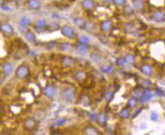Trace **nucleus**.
I'll return each instance as SVG.
<instances>
[{"instance_id": "1", "label": "nucleus", "mask_w": 165, "mask_h": 135, "mask_svg": "<svg viewBox=\"0 0 165 135\" xmlns=\"http://www.w3.org/2000/svg\"><path fill=\"white\" fill-rule=\"evenodd\" d=\"M30 70L29 67L25 64H21V65L18 66L14 72L15 77L18 79H24L27 78L30 76Z\"/></svg>"}, {"instance_id": "2", "label": "nucleus", "mask_w": 165, "mask_h": 135, "mask_svg": "<svg viewBox=\"0 0 165 135\" xmlns=\"http://www.w3.org/2000/svg\"><path fill=\"white\" fill-rule=\"evenodd\" d=\"M62 97L67 102H72L76 97V91L72 87H65L62 91Z\"/></svg>"}, {"instance_id": "3", "label": "nucleus", "mask_w": 165, "mask_h": 135, "mask_svg": "<svg viewBox=\"0 0 165 135\" xmlns=\"http://www.w3.org/2000/svg\"><path fill=\"white\" fill-rule=\"evenodd\" d=\"M60 33L63 36L67 39H74L75 37V30L70 25H64L60 28Z\"/></svg>"}, {"instance_id": "4", "label": "nucleus", "mask_w": 165, "mask_h": 135, "mask_svg": "<svg viewBox=\"0 0 165 135\" xmlns=\"http://www.w3.org/2000/svg\"><path fill=\"white\" fill-rule=\"evenodd\" d=\"M113 28V21L111 19H107L102 21L100 23V30L101 33L107 34L110 33Z\"/></svg>"}, {"instance_id": "5", "label": "nucleus", "mask_w": 165, "mask_h": 135, "mask_svg": "<svg viewBox=\"0 0 165 135\" xmlns=\"http://www.w3.org/2000/svg\"><path fill=\"white\" fill-rule=\"evenodd\" d=\"M0 31L8 36H13L14 34V28L8 22H3L0 24Z\"/></svg>"}, {"instance_id": "6", "label": "nucleus", "mask_w": 165, "mask_h": 135, "mask_svg": "<svg viewBox=\"0 0 165 135\" xmlns=\"http://www.w3.org/2000/svg\"><path fill=\"white\" fill-rule=\"evenodd\" d=\"M47 26H48V23L45 19H38V21L35 22L33 28L36 33H42L47 31Z\"/></svg>"}, {"instance_id": "7", "label": "nucleus", "mask_w": 165, "mask_h": 135, "mask_svg": "<svg viewBox=\"0 0 165 135\" xmlns=\"http://www.w3.org/2000/svg\"><path fill=\"white\" fill-rule=\"evenodd\" d=\"M37 125V121L33 117H27L23 121V127L26 131H33Z\"/></svg>"}, {"instance_id": "8", "label": "nucleus", "mask_w": 165, "mask_h": 135, "mask_svg": "<svg viewBox=\"0 0 165 135\" xmlns=\"http://www.w3.org/2000/svg\"><path fill=\"white\" fill-rule=\"evenodd\" d=\"M44 94L48 98H54L57 94L56 87L54 85H51V84H48L44 88Z\"/></svg>"}, {"instance_id": "9", "label": "nucleus", "mask_w": 165, "mask_h": 135, "mask_svg": "<svg viewBox=\"0 0 165 135\" xmlns=\"http://www.w3.org/2000/svg\"><path fill=\"white\" fill-rule=\"evenodd\" d=\"M151 19L156 23H162L165 21V12L161 9H157L151 14Z\"/></svg>"}, {"instance_id": "10", "label": "nucleus", "mask_w": 165, "mask_h": 135, "mask_svg": "<svg viewBox=\"0 0 165 135\" xmlns=\"http://www.w3.org/2000/svg\"><path fill=\"white\" fill-rule=\"evenodd\" d=\"M139 70L143 74L148 77L152 76L153 75V67L148 63H144L139 67Z\"/></svg>"}, {"instance_id": "11", "label": "nucleus", "mask_w": 165, "mask_h": 135, "mask_svg": "<svg viewBox=\"0 0 165 135\" xmlns=\"http://www.w3.org/2000/svg\"><path fill=\"white\" fill-rule=\"evenodd\" d=\"M75 51H76L77 54L80 56H86L89 51L88 45L78 43L75 45Z\"/></svg>"}, {"instance_id": "12", "label": "nucleus", "mask_w": 165, "mask_h": 135, "mask_svg": "<svg viewBox=\"0 0 165 135\" xmlns=\"http://www.w3.org/2000/svg\"><path fill=\"white\" fill-rule=\"evenodd\" d=\"M73 77L77 82H82L87 79V72L84 70H78L74 72Z\"/></svg>"}, {"instance_id": "13", "label": "nucleus", "mask_w": 165, "mask_h": 135, "mask_svg": "<svg viewBox=\"0 0 165 135\" xmlns=\"http://www.w3.org/2000/svg\"><path fill=\"white\" fill-rule=\"evenodd\" d=\"M61 63L63 67L65 68H71L73 67L75 63V60L73 57L71 56H64L62 57L61 59Z\"/></svg>"}, {"instance_id": "14", "label": "nucleus", "mask_w": 165, "mask_h": 135, "mask_svg": "<svg viewBox=\"0 0 165 135\" xmlns=\"http://www.w3.org/2000/svg\"><path fill=\"white\" fill-rule=\"evenodd\" d=\"M13 70H14V65L11 63H9V62L5 63L2 67V71L3 75L6 77L10 76L11 74L12 73Z\"/></svg>"}, {"instance_id": "15", "label": "nucleus", "mask_w": 165, "mask_h": 135, "mask_svg": "<svg viewBox=\"0 0 165 135\" xmlns=\"http://www.w3.org/2000/svg\"><path fill=\"white\" fill-rule=\"evenodd\" d=\"M133 8L137 12H143L145 9V2L143 0H133Z\"/></svg>"}, {"instance_id": "16", "label": "nucleus", "mask_w": 165, "mask_h": 135, "mask_svg": "<svg viewBox=\"0 0 165 135\" xmlns=\"http://www.w3.org/2000/svg\"><path fill=\"white\" fill-rule=\"evenodd\" d=\"M81 6L85 11H91L95 8V2L94 0H82Z\"/></svg>"}, {"instance_id": "17", "label": "nucleus", "mask_w": 165, "mask_h": 135, "mask_svg": "<svg viewBox=\"0 0 165 135\" xmlns=\"http://www.w3.org/2000/svg\"><path fill=\"white\" fill-rule=\"evenodd\" d=\"M27 6L32 11H38L41 8V2L40 0H28Z\"/></svg>"}, {"instance_id": "18", "label": "nucleus", "mask_w": 165, "mask_h": 135, "mask_svg": "<svg viewBox=\"0 0 165 135\" xmlns=\"http://www.w3.org/2000/svg\"><path fill=\"white\" fill-rule=\"evenodd\" d=\"M73 23L77 27L81 29V30H84L85 29V24H86L87 21L82 17H76V18H73Z\"/></svg>"}, {"instance_id": "19", "label": "nucleus", "mask_w": 165, "mask_h": 135, "mask_svg": "<svg viewBox=\"0 0 165 135\" xmlns=\"http://www.w3.org/2000/svg\"><path fill=\"white\" fill-rule=\"evenodd\" d=\"M23 36H24L25 39H26V41L27 42V43H33L36 42V33L33 31H32V30H29L26 33H25L24 34H23Z\"/></svg>"}, {"instance_id": "20", "label": "nucleus", "mask_w": 165, "mask_h": 135, "mask_svg": "<svg viewBox=\"0 0 165 135\" xmlns=\"http://www.w3.org/2000/svg\"><path fill=\"white\" fill-rule=\"evenodd\" d=\"M107 119H108V116L106 112H100V114L97 115V124L100 126H105L107 125Z\"/></svg>"}, {"instance_id": "21", "label": "nucleus", "mask_w": 165, "mask_h": 135, "mask_svg": "<svg viewBox=\"0 0 165 135\" xmlns=\"http://www.w3.org/2000/svg\"><path fill=\"white\" fill-rule=\"evenodd\" d=\"M60 24L56 21H52L50 23H48V26H47V31L50 32V33H53V32L58 31V30H60Z\"/></svg>"}, {"instance_id": "22", "label": "nucleus", "mask_w": 165, "mask_h": 135, "mask_svg": "<svg viewBox=\"0 0 165 135\" xmlns=\"http://www.w3.org/2000/svg\"><path fill=\"white\" fill-rule=\"evenodd\" d=\"M84 134H85V135H100V133L97 131V128L91 125L85 128Z\"/></svg>"}, {"instance_id": "23", "label": "nucleus", "mask_w": 165, "mask_h": 135, "mask_svg": "<svg viewBox=\"0 0 165 135\" xmlns=\"http://www.w3.org/2000/svg\"><path fill=\"white\" fill-rule=\"evenodd\" d=\"M72 44L69 42H63V43L59 44V50L63 52L70 51L72 49Z\"/></svg>"}, {"instance_id": "24", "label": "nucleus", "mask_w": 165, "mask_h": 135, "mask_svg": "<svg viewBox=\"0 0 165 135\" xmlns=\"http://www.w3.org/2000/svg\"><path fill=\"white\" fill-rule=\"evenodd\" d=\"M95 29H96V24L94 21H87L85 29H84L85 31H87L88 33H93L94 30H95Z\"/></svg>"}, {"instance_id": "25", "label": "nucleus", "mask_w": 165, "mask_h": 135, "mask_svg": "<svg viewBox=\"0 0 165 135\" xmlns=\"http://www.w3.org/2000/svg\"><path fill=\"white\" fill-rule=\"evenodd\" d=\"M19 25L26 27H30L32 25V20L30 18H28V17H22L19 20Z\"/></svg>"}, {"instance_id": "26", "label": "nucleus", "mask_w": 165, "mask_h": 135, "mask_svg": "<svg viewBox=\"0 0 165 135\" xmlns=\"http://www.w3.org/2000/svg\"><path fill=\"white\" fill-rule=\"evenodd\" d=\"M90 58L91 61L94 63H99L102 60V56L100 54L97 53V52H92L90 54Z\"/></svg>"}, {"instance_id": "27", "label": "nucleus", "mask_w": 165, "mask_h": 135, "mask_svg": "<svg viewBox=\"0 0 165 135\" xmlns=\"http://www.w3.org/2000/svg\"><path fill=\"white\" fill-rule=\"evenodd\" d=\"M124 60H125L126 63L129 64V65H134L136 61L135 56H134V55H132V54H130V53L126 54L125 56L124 57Z\"/></svg>"}, {"instance_id": "28", "label": "nucleus", "mask_w": 165, "mask_h": 135, "mask_svg": "<svg viewBox=\"0 0 165 135\" xmlns=\"http://www.w3.org/2000/svg\"><path fill=\"white\" fill-rule=\"evenodd\" d=\"M101 72L103 74H110L113 70V66L111 64H107V65H103L100 67Z\"/></svg>"}, {"instance_id": "29", "label": "nucleus", "mask_w": 165, "mask_h": 135, "mask_svg": "<svg viewBox=\"0 0 165 135\" xmlns=\"http://www.w3.org/2000/svg\"><path fill=\"white\" fill-rule=\"evenodd\" d=\"M134 11H135L134 8L131 6H129V5H126L125 6L123 7V13H124V14L127 15V16L134 14Z\"/></svg>"}, {"instance_id": "30", "label": "nucleus", "mask_w": 165, "mask_h": 135, "mask_svg": "<svg viewBox=\"0 0 165 135\" xmlns=\"http://www.w3.org/2000/svg\"><path fill=\"white\" fill-rule=\"evenodd\" d=\"M130 112H129V109L127 107H124L123 108L122 110L119 112V116H120L121 119H127L130 117Z\"/></svg>"}, {"instance_id": "31", "label": "nucleus", "mask_w": 165, "mask_h": 135, "mask_svg": "<svg viewBox=\"0 0 165 135\" xmlns=\"http://www.w3.org/2000/svg\"><path fill=\"white\" fill-rule=\"evenodd\" d=\"M78 43H82V44H85V45H88L91 42V39L90 37L87 35H81V36H78Z\"/></svg>"}, {"instance_id": "32", "label": "nucleus", "mask_w": 165, "mask_h": 135, "mask_svg": "<svg viewBox=\"0 0 165 135\" xmlns=\"http://www.w3.org/2000/svg\"><path fill=\"white\" fill-rule=\"evenodd\" d=\"M66 122V119L65 118H58V119H56L53 121L52 125L60 127V126H63Z\"/></svg>"}, {"instance_id": "33", "label": "nucleus", "mask_w": 165, "mask_h": 135, "mask_svg": "<svg viewBox=\"0 0 165 135\" xmlns=\"http://www.w3.org/2000/svg\"><path fill=\"white\" fill-rule=\"evenodd\" d=\"M103 97H104V100H105L107 102L109 103L112 99H113L114 93L112 92H111V91H107V92H105V93H104Z\"/></svg>"}, {"instance_id": "34", "label": "nucleus", "mask_w": 165, "mask_h": 135, "mask_svg": "<svg viewBox=\"0 0 165 135\" xmlns=\"http://www.w3.org/2000/svg\"><path fill=\"white\" fill-rule=\"evenodd\" d=\"M138 103V100L135 98L134 97H131L128 100H127V108H133L134 107H136V104Z\"/></svg>"}, {"instance_id": "35", "label": "nucleus", "mask_w": 165, "mask_h": 135, "mask_svg": "<svg viewBox=\"0 0 165 135\" xmlns=\"http://www.w3.org/2000/svg\"><path fill=\"white\" fill-rule=\"evenodd\" d=\"M127 0H113L112 4L115 6L116 7H124L126 6Z\"/></svg>"}, {"instance_id": "36", "label": "nucleus", "mask_w": 165, "mask_h": 135, "mask_svg": "<svg viewBox=\"0 0 165 135\" xmlns=\"http://www.w3.org/2000/svg\"><path fill=\"white\" fill-rule=\"evenodd\" d=\"M125 63L126 62L124 57H119V58H117V60H116V64H117L119 67H123V66L125 65Z\"/></svg>"}, {"instance_id": "37", "label": "nucleus", "mask_w": 165, "mask_h": 135, "mask_svg": "<svg viewBox=\"0 0 165 135\" xmlns=\"http://www.w3.org/2000/svg\"><path fill=\"white\" fill-rule=\"evenodd\" d=\"M158 118H159V116H158V114L155 112V111H153V112H151V121H157L158 120Z\"/></svg>"}, {"instance_id": "38", "label": "nucleus", "mask_w": 165, "mask_h": 135, "mask_svg": "<svg viewBox=\"0 0 165 135\" xmlns=\"http://www.w3.org/2000/svg\"><path fill=\"white\" fill-rule=\"evenodd\" d=\"M18 30H19V31L21 32V33L24 34L25 33H26V32H27L28 30H29V27H26L19 25V26H18Z\"/></svg>"}, {"instance_id": "39", "label": "nucleus", "mask_w": 165, "mask_h": 135, "mask_svg": "<svg viewBox=\"0 0 165 135\" xmlns=\"http://www.w3.org/2000/svg\"><path fill=\"white\" fill-rule=\"evenodd\" d=\"M47 45H48V48L51 49V48H54L55 46H57V45H58V43H57L56 41H51V42H50V43H48Z\"/></svg>"}, {"instance_id": "40", "label": "nucleus", "mask_w": 165, "mask_h": 135, "mask_svg": "<svg viewBox=\"0 0 165 135\" xmlns=\"http://www.w3.org/2000/svg\"><path fill=\"white\" fill-rule=\"evenodd\" d=\"M97 115L96 114L95 112H91V113L89 115V119H90V120L92 121L97 120Z\"/></svg>"}, {"instance_id": "41", "label": "nucleus", "mask_w": 165, "mask_h": 135, "mask_svg": "<svg viewBox=\"0 0 165 135\" xmlns=\"http://www.w3.org/2000/svg\"><path fill=\"white\" fill-rule=\"evenodd\" d=\"M142 109H143L142 108H140V109H138V110L136 112V113H134V116H133V118H135V117H136V116H137V115H139V113H140L141 112H142Z\"/></svg>"}, {"instance_id": "42", "label": "nucleus", "mask_w": 165, "mask_h": 135, "mask_svg": "<svg viewBox=\"0 0 165 135\" xmlns=\"http://www.w3.org/2000/svg\"><path fill=\"white\" fill-rule=\"evenodd\" d=\"M103 2L104 3H106V4H112V2H113V0H103Z\"/></svg>"}, {"instance_id": "43", "label": "nucleus", "mask_w": 165, "mask_h": 135, "mask_svg": "<svg viewBox=\"0 0 165 135\" xmlns=\"http://www.w3.org/2000/svg\"><path fill=\"white\" fill-rule=\"evenodd\" d=\"M5 2H6V0H0V7H3Z\"/></svg>"}, {"instance_id": "44", "label": "nucleus", "mask_w": 165, "mask_h": 135, "mask_svg": "<svg viewBox=\"0 0 165 135\" xmlns=\"http://www.w3.org/2000/svg\"><path fill=\"white\" fill-rule=\"evenodd\" d=\"M140 128H142V129H145V128H146V125L145 124V123H143V124L140 125Z\"/></svg>"}, {"instance_id": "45", "label": "nucleus", "mask_w": 165, "mask_h": 135, "mask_svg": "<svg viewBox=\"0 0 165 135\" xmlns=\"http://www.w3.org/2000/svg\"><path fill=\"white\" fill-rule=\"evenodd\" d=\"M53 1H54V2H62V1H63V0H53Z\"/></svg>"}, {"instance_id": "46", "label": "nucleus", "mask_w": 165, "mask_h": 135, "mask_svg": "<svg viewBox=\"0 0 165 135\" xmlns=\"http://www.w3.org/2000/svg\"><path fill=\"white\" fill-rule=\"evenodd\" d=\"M1 135H11V134H8V133L4 132V133H2V134Z\"/></svg>"}, {"instance_id": "47", "label": "nucleus", "mask_w": 165, "mask_h": 135, "mask_svg": "<svg viewBox=\"0 0 165 135\" xmlns=\"http://www.w3.org/2000/svg\"><path fill=\"white\" fill-rule=\"evenodd\" d=\"M50 135H60V134H58V133H53V134H51Z\"/></svg>"}, {"instance_id": "48", "label": "nucleus", "mask_w": 165, "mask_h": 135, "mask_svg": "<svg viewBox=\"0 0 165 135\" xmlns=\"http://www.w3.org/2000/svg\"><path fill=\"white\" fill-rule=\"evenodd\" d=\"M2 112V107H1V106H0V113H1Z\"/></svg>"}, {"instance_id": "49", "label": "nucleus", "mask_w": 165, "mask_h": 135, "mask_svg": "<svg viewBox=\"0 0 165 135\" xmlns=\"http://www.w3.org/2000/svg\"><path fill=\"white\" fill-rule=\"evenodd\" d=\"M164 135H165V134H164Z\"/></svg>"}]
</instances>
